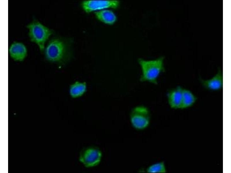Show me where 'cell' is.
<instances>
[{"instance_id":"5b68a950","label":"cell","mask_w":231,"mask_h":173,"mask_svg":"<svg viewBox=\"0 0 231 173\" xmlns=\"http://www.w3.org/2000/svg\"><path fill=\"white\" fill-rule=\"evenodd\" d=\"M120 2L116 0H86L82 3L84 10L89 13L97 10L111 8L115 9L119 5Z\"/></svg>"},{"instance_id":"7c38bea8","label":"cell","mask_w":231,"mask_h":173,"mask_svg":"<svg viewBox=\"0 0 231 173\" xmlns=\"http://www.w3.org/2000/svg\"><path fill=\"white\" fill-rule=\"evenodd\" d=\"M97 18L105 24L112 25L117 20V17L112 11L109 10H103L95 12Z\"/></svg>"},{"instance_id":"277c9868","label":"cell","mask_w":231,"mask_h":173,"mask_svg":"<svg viewBox=\"0 0 231 173\" xmlns=\"http://www.w3.org/2000/svg\"><path fill=\"white\" fill-rule=\"evenodd\" d=\"M131 123L135 129L141 130L146 128L150 122V114L148 108L144 106L133 108L130 114Z\"/></svg>"},{"instance_id":"3957f363","label":"cell","mask_w":231,"mask_h":173,"mask_svg":"<svg viewBox=\"0 0 231 173\" xmlns=\"http://www.w3.org/2000/svg\"><path fill=\"white\" fill-rule=\"evenodd\" d=\"M26 27L28 30V34L30 41L36 44L40 52H43L45 44L53 33V30L35 18Z\"/></svg>"},{"instance_id":"52a82bcc","label":"cell","mask_w":231,"mask_h":173,"mask_svg":"<svg viewBox=\"0 0 231 173\" xmlns=\"http://www.w3.org/2000/svg\"><path fill=\"white\" fill-rule=\"evenodd\" d=\"M8 52L10 57L17 61H23L27 54V49L25 44L17 41H13L10 44Z\"/></svg>"},{"instance_id":"8fae6325","label":"cell","mask_w":231,"mask_h":173,"mask_svg":"<svg viewBox=\"0 0 231 173\" xmlns=\"http://www.w3.org/2000/svg\"><path fill=\"white\" fill-rule=\"evenodd\" d=\"M182 102L181 109L191 107L197 99L196 96L190 90L182 87Z\"/></svg>"},{"instance_id":"6da1fadb","label":"cell","mask_w":231,"mask_h":173,"mask_svg":"<svg viewBox=\"0 0 231 173\" xmlns=\"http://www.w3.org/2000/svg\"><path fill=\"white\" fill-rule=\"evenodd\" d=\"M72 43L70 38L59 36L53 37L45 47L44 52L45 59L60 66L64 65L73 57Z\"/></svg>"},{"instance_id":"8992f818","label":"cell","mask_w":231,"mask_h":173,"mask_svg":"<svg viewBox=\"0 0 231 173\" xmlns=\"http://www.w3.org/2000/svg\"><path fill=\"white\" fill-rule=\"evenodd\" d=\"M101 153L98 149H87L81 154L80 161L86 167H92L97 165L100 161Z\"/></svg>"},{"instance_id":"9c48e42d","label":"cell","mask_w":231,"mask_h":173,"mask_svg":"<svg viewBox=\"0 0 231 173\" xmlns=\"http://www.w3.org/2000/svg\"><path fill=\"white\" fill-rule=\"evenodd\" d=\"M182 87L178 86L169 90L167 96L168 102L171 108L181 109L182 102Z\"/></svg>"},{"instance_id":"4fadbf2b","label":"cell","mask_w":231,"mask_h":173,"mask_svg":"<svg viewBox=\"0 0 231 173\" xmlns=\"http://www.w3.org/2000/svg\"><path fill=\"white\" fill-rule=\"evenodd\" d=\"M146 171L148 173H165L167 170L164 162L161 161L149 166L146 169Z\"/></svg>"},{"instance_id":"ba28073f","label":"cell","mask_w":231,"mask_h":173,"mask_svg":"<svg viewBox=\"0 0 231 173\" xmlns=\"http://www.w3.org/2000/svg\"><path fill=\"white\" fill-rule=\"evenodd\" d=\"M200 82L205 88L212 91H218L222 89L223 86V74L219 69L213 77L208 79H200Z\"/></svg>"},{"instance_id":"30bf717a","label":"cell","mask_w":231,"mask_h":173,"mask_svg":"<svg viewBox=\"0 0 231 173\" xmlns=\"http://www.w3.org/2000/svg\"><path fill=\"white\" fill-rule=\"evenodd\" d=\"M87 85L86 82L76 81L70 85L69 93L71 97L75 99L83 96L86 93Z\"/></svg>"},{"instance_id":"7a4b0ae2","label":"cell","mask_w":231,"mask_h":173,"mask_svg":"<svg viewBox=\"0 0 231 173\" xmlns=\"http://www.w3.org/2000/svg\"><path fill=\"white\" fill-rule=\"evenodd\" d=\"M163 61V57L151 60L139 59L138 62L141 70L140 81L157 84L159 77L165 70Z\"/></svg>"}]
</instances>
